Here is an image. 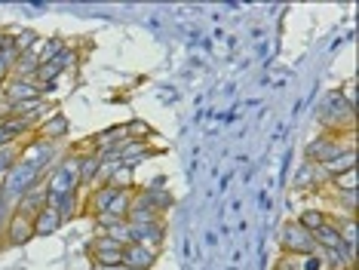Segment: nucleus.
<instances>
[{"mask_svg":"<svg viewBox=\"0 0 359 270\" xmlns=\"http://www.w3.org/2000/svg\"><path fill=\"white\" fill-rule=\"evenodd\" d=\"M53 65H55V68H59L62 74H65V71H74L77 65H80V53H77V46H71V43H68V46H65L62 53L53 59Z\"/></svg>","mask_w":359,"mask_h":270,"instance_id":"nucleus-25","label":"nucleus"},{"mask_svg":"<svg viewBox=\"0 0 359 270\" xmlns=\"http://www.w3.org/2000/svg\"><path fill=\"white\" fill-rule=\"evenodd\" d=\"M129 243L148 245V249L160 252L163 243H166V221H157V224H129Z\"/></svg>","mask_w":359,"mask_h":270,"instance_id":"nucleus-10","label":"nucleus"},{"mask_svg":"<svg viewBox=\"0 0 359 270\" xmlns=\"http://www.w3.org/2000/svg\"><path fill=\"white\" fill-rule=\"evenodd\" d=\"M77 154H80V194H83V191H93L95 175H99V169H102V154L93 151L89 142L83 151H77Z\"/></svg>","mask_w":359,"mask_h":270,"instance_id":"nucleus-13","label":"nucleus"},{"mask_svg":"<svg viewBox=\"0 0 359 270\" xmlns=\"http://www.w3.org/2000/svg\"><path fill=\"white\" fill-rule=\"evenodd\" d=\"M4 98L10 104L15 102H31V98H43V89H40L37 80H22V77H10L4 83Z\"/></svg>","mask_w":359,"mask_h":270,"instance_id":"nucleus-11","label":"nucleus"},{"mask_svg":"<svg viewBox=\"0 0 359 270\" xmlns=\"http://www.w3.org/2000/svg\"><path fill=\"white\" fill-rule=\"evenodd\" d=\"M276 270H329L320 252L313 255H283L276 261Z\"/></svg>","mask_w":359,"mask_h":270,"instance_id":"nucleus-18","label":"nucleus"},{"mask_svg":"<svg viewBox=\"0 0 359 270\" xmlns=\"http://www.w3.org/2000/svg\"><path fill=\"white\" fill-rule=\"evenodd\" d=\"M0 95H4V83H0Z\"/></svg>","mask_w":359,"mask_h":270,"instance_id":"nucleus-33","label":"nucleus"},{"mask_svg":"<svg viewBox=\"0 0 359 270\" xmlns=\"http://www.w3.org/2000/svg\"><path fill=\"white\" fill-rule=\"evenodd\" d=\"M298 224L301 227H304V231H310V234H316V231H320V227L323 224H329V209H325V206H304V209H301L298 212Z\"/></svg>","mask_w":359,"mask_h":270,"instance_id":"nucleus-20","label":"nucleus"},{"mask_svg":"<svg viewBox=\"0 0 359 270\" xmlns=\"http://www.w3.org/2000/svg\"><path fill=\"white\" fill-rule=\"evenodd\" d=\"M133 196H135V191H120V187H111V184L93 187V191H86V196H83V212L89 218L102 215V212L126 218L129 206H133Z\"/></svg>","mask_w":359,"mask_h":270,"instance_id":"nucleus-1","label":"nucleus"},{"mask_svg":"<svg viewBox=\"0 0 359 270\" xmlns=\"http://www.w3.org/2000/svg\"><path fill=\"white\" fill-rule=\"evenodd\" d=\"M13 117V104L10 102H6V98L4 95H0V123H6V120H10Z\"/></svg>","mask_w":359,"mask_h":270,"instance_id":"nucleus-31","label":"nucleus"},{"mask_svg":"<svg viewBox=\"0 0 359 270\" xmlns=\"http://www.w3.org/2000/svg\"><path fill=\"white\" fill-rule=\"evenodd\" d=\"M43 206H46V184L40 182V184L31 187L28 194L19 196V203L13 206V212H19V215H25V218L34 221V215H37V212L43 209Z\"/></svg>","mask_w":359,"mask_h":270,"instance_id":"nucleus-17","label":"nucleus"},{"mask_svg":"<svg viewBox=\"0 0 359 270\" xmlns=\"http://www.w3.org/2000/svg\"><path fill=\"white\" fill-rule=\"evenodd\" d=\"M46 194H80V154H62L43 178Z\"/></svg>","mask_w":359,"mask_h":270,"instance_id":"nucleus-4","label":"nucleus"},{"mask_svg":"<svg viewBox=\"0 0 359 270\" xmlns=\"http://www.w3.org/2000/svg\"><path fill=\"white\" fill-rule=\"evenodd\" d=\"M10 77H13V65L4 59V53H0V83H6Z\"/></svg>","mask_w":359,"mask_h":270,"instance_id":"nucleus-30","label":"nucleus"},{"mask_svg":"<svg viewBox=\"0 0 359 270\" xmlns=\"http://www.w3.org/2000/svg\"><path fill=\"white\" fill-rule=\"evenodd\" d=\"M338 95H341V98H344V102L350 104V108H353V111H356V83H353V80H347V83H344V86H341V89H338Z\"/></svg>","mask_w":359,"mask_h":270,"instance_id":"nucleus-28","label":"nucleus"},{"mask_svg":"<svg viewBox=\"0 0 359 270\" xmlns=\"http://www.w3.org/2000/svg\"><path fill=\"white\" fill-rule=\"evenodd\" d=\"M89 258H93V267L123 264V245L108 240V236H102V234H95L93 243H89Z\"/></svg>","mask_w":359,"mask_h":270,"instance_id":"nucleus-9","label":"nucleus"},{"mask_svg":"<svg viewBox=\"0 0 359 270\" xmlns=\"http://www.w3.org/2000/svg\"><path fill=\"white\" fill-rule=\"evenodd\" d=\"M10 206H6V200L4 196H0V236H4V224H6V218H10Z\"/></svg>","mask_w":359,"mask_h":270,"instance_id":"nucleus-32","label":"nucleus"},{"mask_svg":"<svg viewBox=\"0 0 359 270\" xmlns=\"http://www.w3.org/2000/svg\"><path fill=\"white\" fill-rule=\"evenodd\" d=\"M46 178V172L40 169V166H34V163H28V160H19L15 166L6 172V178L0 182V196L6 200V206H15L19 203V196L22 194H28L34 184H40Z\"/></svg>","mask_w":359,"mask_h":270,"instance_id":"nucleus-2","label":"nucleus"},{"mask_svg":"<svg viewBox=\"0 0 359 270\" xmlns=\"http://www.w3.org/2000/svg\"><path fill=\"white\" fill-rule=\"evenodd\" d=\"M10 144H22V142L6 129V123H0V147H10Z\"/></svg>","mask_w":359,"mask_h":270,"instance_id":"nucleus-29","label":"nucleus"},{"mask_svg":"<svg viewBox=\"0 0 359 270\" xmlns=\"http://www.w3.org/2000/svg\"><path fill=\"white\" fill-rule=\"evenodd\" d=\"M325 175H329V182L334 175H341V172H350V169H356V151H347V154H341V157H334L332 163H325Z\"/></svg>","mask_w":359,"mask_h":270,"instance_id":"nucleus-24","label":"nucleus"},{"mask_svg":"<svg viewBox=\"0 0 359 270\" xmlns=\"http://www.w3.org/2000/svg\"><path fill=\"white\" fill-rule=\"evenodd\" d=\"M292 187L301 194H323L325 187H329V175H325V169L316 166V163L301 160L295 178H292Z\"/></svg>","mask_w":359,"mask_h":270,"instance_id":"nucleus-7","label":"nucleus"},{"mask_svg":"<svg viewBox=\"0 0 359 270\" xmlns=\"http://www.w3.org/2000/svg\"><path fill=\"white\" fill-rule=\"evenodd\" d=\"M329 196V218H356V191H325Z\"/></svg>","mask_w":359,"mask_h":270,"instance_id":"nucleus-16","label":"nucleus"},{"mask_svg":"<svg viewBox=\"0 0 359 270\" xmlns=\"http://www.w3.org/2000/svg\"><path fill=\"white\" fill-rule=\"evenodd\" d=\"M280 249H283V255H313L316 252L313 234L304 231L295 218L285 221L283 231H280Z\"/></svg>","mask_w":359,"mask_h":270,"instance_id":"nucleus-6","label":"nucleus"},{"mask_svg":"<svg viewBox=\"0 0 359 270\" xmlns=\"http://www.w3.org/2000/svg\"><path fill=\"white\" fill-rule=\"evenodd\" d=\"M46 206L53 212H59L62 221L68 224V221L77 218L80 209H83V196L80 194H46Z\"/></svg>","mask_w":359,"mask_h":270,"instance_id":"nucleus-15","label":"nucleus"},{"mask_svg":"<svg viewBox=\"0 0 359 270\" xmlns=\"http://www.w3.org/2000/svg\"><path fill=\"white\" fill-rule=\"evenodd\" d=\"M34 135L43 138V142H50V144H62L65 138L71 135V123H68V117H65L62 111H55L50 120H43V123H40V126L34 129Z\"/></svg>","mask_w":359,"mask_h":270,"instance_id":"nucleus-12","label":"nucleus"},{"mask_svg":"<svg viewBox=\"0 0 359 270\" xmlns=\"http://www.w3.org/2000/svg\"><path fill=\"white\" fill-rule=\"evenodd\" d=\"M13 34H15V49H19V55L28 53V49L40 40V34L37 31H31V28H19V31H13Z\"/></svg>","mask_w":359,"mask_h":270,"instance_id":"nucleus-27","label":"nucleus"},{"mask_svg":"<svg viewBox=\"0 0 359 270\" xmlns=\"http://www.w3.org/2000/svg\"><path fill=\"white\" fill-rule=\"evenodd\" d=\"M65 227V221L59 212H53L50 206H43L34 215V236H53V234H59Z\"/></svg>","mask_w":359,"mask_h":270,"instance_id":"nucleus-19","label":"nucleus"},{"mask_svg":"<svg viewBox=\"0 0 359 270\" xmlns=\"http://www.w3.org/2000/svg\"><path fill=\"white\" fill-rule=\"evenodd\" d=\"M37 68H40V59H37V53H34V49H28V53H22V55H19V62H15V68H13V77H22V80H34Z\"/></svg>","mask_w":359,"mask_h":270,"instance_id":"nucleus-23","label":"nucleus"},{"mask_svg":"<svg viewBox=\"0 0 359 270\" xmlns=\"http://www.w3.org/2000/svg\"><path fill=\"white\" fill-rule=\"evenodd\" d=\"M15 163H19V144H10V147H0V182L6 178Z\"/></svg>","mask_w":359,"mask_h":270,"instance_id":"nucleus-26","label":"nucleus"},{"mask_svg":"<svg viewBox=\"0 0 359 270\" xmlns=\"http://www.w3.org/2000/svg\"><path fill=\"white\" fill-rule=\"evenodd\" d=\"M353 120H356V111L338 95V89L325 95V102L320 108V123L325 126V133H341V135L353 133Z\"/></svg>","mask_w":359,"mask_h":270,"instance_id":"nucleus-5","label":"nucleus"},{"mask_svg":"<svg viewBox=\"0 0 359 270\" xmlns=\"http://www.w3.org/2000/svg\"><path fill=\"white\" fill-rule=\"evenodd\" d=\"M347 151H356L353 147V133H320L304 147V160L316 163V166H325V163H332L334 157H341V154Z\"/></svg>","mask_w":359,"mask_h":270,"instance_id":"nucleus-3","label":"nucleus"},{"mask_svg":"<svg viewBox=\"0 0 359 270\" xmlns=\"http://www.w3.org/2000/svg\"><path fill=\"white\" fill-rule=\"evenodd\" d=\"M65 46H68V40H65L62 34H53V37H40V40H37V43L31 46V49H34V53H37V59H40V65H43V62H53L55 55H59L62 49H65Z\"/></svg>","mask_w":359,"mask_h":270,"instance_id":"nucleus-22","label":"nucleus"},{"mask_svg":"<svg viewBox=\"0 0 359 270\" xmlns=\"http://www.w3.org/2000/svg\"><path fill=\"white\" fill-rule=\"evenodd\" d=\"M31 240H34V221L19 215V212H10V218L4 224V249H19Z\"/></svg>","mask_w":359,"mask_h":270,"instance_id":"nucleus-8","label":"nucleus"},{"mask_svg":"<svg viewBox=\"0 0 359 270\" xmlns=\"http://www.w3.org/2000/svg\"><path fill=\"white\" fill-rule=\"evenodd\" d=\"M138 196H142L144 203H148V206H154L160 212V215H166L169 209H172V194L166 191V187H142V191H138Z\"/></svg>","mask_w":359,"mask_h":270,"instance_id":"nucleus-21","label":"nucleus"},{"mask_svg":"<svg viewBox=\"0 0 359 270\" xmlns=\"http://www.w3.org/2000/svg\"><path fill=\"white\" fill-rule=\"evenodd\" d=\"M157 261H160V252L148 249V245H138V243L123 245V264L129 270H154Z\"/></svg>","mask_w":359,"mask_h":270,"instance_id":"nucleus-14","label":"nucleus"}]
</instances>
